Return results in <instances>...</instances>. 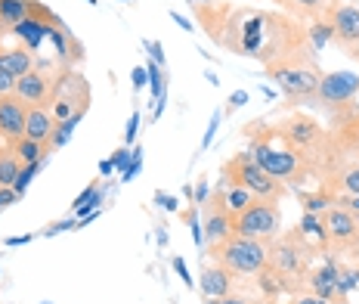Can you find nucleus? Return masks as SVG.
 Wrapping results in <instances>:
<instances>
[{"label": "nucleus", "mask_w": 359, "mask_h": 304, "mask_svg": "<svg viewBox=\"0 0 359 304\" xmlns=\"http://www.w3.org/2000/svg\"><path fill=\"white\" fill-rule=\"evenodd\" d=\"M208 255H211L217 264L226 267V270H233L236 277H257V273L269 264V242L248 239V236L233 233L226 242L208 249Z\"/></svg>", "instance_id": "nucleus-5"}, {"label": "nucleus", "mask_w": 359, "mask_h": 304, "mask_svg": "<svg viewBox=\"0 0 359 304\" xmlns=\"http://www.w3.org/2000/svg\"><path fill=\"white\" fill-rule=\"evenodd\" d=\"M56 25H59L56 13L50 10V6H43L41 0H32V13H28L16 28H13V34L22 41V47H28L32 53H37L41 44L50 38V32H53Z\"/></svg>", "instance_id": "nucleus-10"}, {"label": "nucleus", "mask_w": 359, "mask_h": 304, "mask_svg": "<svg viewBox=\"0 0 359 304\" xmlns=\"http://www.w3.org/2000/svg\"><path fill=\"white\" fill-rule=\"evenodd\" d=\"M146 81H149L146 69H137V72H133V87H137V91H143V87H146Z\"/></svg>", "instance_id": "nucleus-45"}, {"label": "nucleus", "mask_w": 359, "mask_h": 304, "mask_svg": "<svg viewBox=\"0 0 359 304\" xmlns=\"http://www.w3.org/2000/svg\"><path fill=\"white\" fill-rule=\"evenodd\" d=\"M25 118H28V106L16 93H0V140L6 146L25 137Z\"/></svg>", "instance_id": "nucleus-14"}, {"label": "nucleus", "mask_w": 359, "mask_h": 304, "mask_svg": "<svg viewBox=\"0 0 359 304\" xmlns=\"http://www.w3.org/2000/svg\"><path fill=\"white\" fill-rule=\"evenodd\" d=\"M102 199H106V196H102V183L93 180V183H90V187L72 202V214H74L78 220L87 218V214H96V211H100V205H102Z\"/></svg>", "instance_id": "nucleus-20"}, {"label": "nucleus", "mask_w": 359, "mask_h": 304, "mask_svg": "<svg viewBox=\"0 0 359 304\" xmlns=\"http://www.w3.org/2000/svg\"><path fill=\"white\" fill-rule=\"evenodd\" d=\"M217 128H220V112H217V115L211 118V128H208V133H205V140H201V150H208V146H211V140H214V133H217Z\"/></svg>", "instance_id": "nucleus-43"}, {"label": "nucleus", "mask_w": 359, "mask_h": 304, "mask_svg": "<svg viewBox=\"0 0 359 304\" xmlns=\"http://www.w3.org/2000/svg\"><path fill=\"white\" fill-rule=\"evenodd\" d=\"M34 65H37L34 53L28 47H13V50L0 47V72H6V75L22 78V75H28Z\"/></svg>", "instance_id": "nucleus-18"}, {"label": "nucleus", "mask_w": 359, "mask_h": 304, "mask_svg": "<svg viewBox=\"0 0 359 304\" xmlns=\"http://www.w3.org/2000/svg\"><path fill=\"white\" fill-rule=\"evenodd\" d=\"M43 304H50V301H43Z\"/></svg>", "instance_id": "nucleus-50"}, {"label": "nucleus", "mask_w": 359, "mask_h": 304, "mask_svg": "<svg viewBox=\"0 0 359 304\" xmlns=\"http://www.w3.org/2000/svg\"><path fill=\"white\" fill-rule=\"evenodd\" d=\"M269 4H279V6H282V4H285V0H269Z\"/></svg>", "instance_id": "nucleus-49"}, {"label": "nucleus", "mask_w": 359, "mask_h": 304, "mask_svg": "<svg viewBox=\"0 0 359 304\" xmlns=\"http://www.w3.org/2000/svg\"><path fill=\"white\" fill-rule=\"evenodd\" d=\"M223 180L236 183V187H245L254 199H264V202H279L285 196V183L269 177L264 168L257 165L251 152H236L223 161Z\"/></svg>", "instance_id": "nucleus-4"}, {"label": "nucleus", "mask_w": 359, "mask_h": 304, "mask_svg": "<svg viewBox=\"0 0 359 304\" xmlns=\"http://www.w3.org/2000/svg\"><path fill=\"white\" fill-rule=\"evenodd\" d=\"M34 236H13V239H6V246H25V242H32Z\"/></svg>", "instance_id": "nucleus-47"}, {"label": "nucleus", "mask_w": 359, "mask_h": 304, "mask_svg": "<svg viewBox=\"0 0 359 304\" xmlns=\"http://www.w3.org/2000/svg\"><path fill=\"white\" fill-rule=\"evenodd\" d=\"M323 227H325V239L334 249H356L359 246V214L332 205L328 211H323Z\"/></svg>", "instance_id": "nucleus-12"}, {"label": "nucleus", "mask_w": 359, "mask_h": 304, "mask_svg": "<svg viewBox=\"0 0 359 304\" xmlns=\"http://www.w3.org/2000/svg\"><path fill=\"white\" fill-rule=\"evenodd\" d=\"M359 289V267L353 264H338V295L347 301V295Z\"/></svg>", "instance_id": "nucleus-28"}, {"label": "nucleus", "mask_w": 359, "mask_h": 304, "mask_svg": "<svg viewBox=\"0 0 359 304\" xmlns=\"http://www.w3.org/2000/svg\"><path fill=\"white\" fill-rule=\"evenodd\" d=\"M325 6H328V0H285L282 4V13H288V16H294V19H306V22H313V19H319L325 13Z\"/></svg>", "instance_id": "nucleus-23"}, {"label": "nucleus", "mask_w": 359, "mask_h": 304, "mask_svg": "<svg viewBox=\"0 0 359 304\" xmlns=\"http://www.w3.org/2000/svg\"><path fill=\"white\" fill-rule=\"evenodd\" d=\"M170 19H174V22H177V25H180V28H183V32H196V25H192V22H189V19H183V16H180V13H170Z\"/></svg>", "instance_id": "nucleus-46"}, {"label": "nucleus", "mask_w": 359, "mask_h": 304, "mask_svg": "<svg viewBox=\"0 0 359 304\" xmlns=\"http://www.w3.org/2000/svg\"><path fill=\"white\" fill-rule=\"evenodd\" d=\"M306 292L316 295V298H325V301H334V304H347L338 295V261H323L319 267H313L306 273Z\"/></svg>", "instance_id": "nucleus-16"}, {"label": "nucleus", "mask_w": 359, "mask_h": 304, "mask_svg": "<svg viewBox=\"0 0 359 304\" xmlns=\"http://www.w3.org/2000/svg\"><path fill=\"white\" fill-rule=\"evenodd\" d=\"M170 264H174V270L180 273V279H183V283H186V286H189V289H196V279H192V277H189V270H186V261H183V258H180V255H177V258H174V261H170Z\"/></svg>", "instance_id": "nucleus-36"}, {"label": "nucleus", "mask_w": 359, "mask_h": 304, "mask_svg": "<svg viewBox=\"0 0 359 304\" xmlns=\"http://www.w3.org/2000/svg\"><path fill=\"white\" fill-rule=\"evenodd\" d=\"M32 13V0H0V32H13Z\"/></svg>", "instance_id": "nucleus-22"}, {"label": "nucleus", "mask_w": 359, "mask_h": 304, "mask_svg": "<svg viewBox=\"0 0 359 304\" xmlns=\"http://www.w3.org/2000/svg\"><path fill=\"white\" fill-rule=\"evenodd\" d=\"M214 196L220 199V205H223V209H226L229 214H233V218H238V214H242V211L254 202V196H251L248 190H245V187H236V183H229V180H223L220 187L214 190Z\"/></svg>", "instance_id": "nucleus-19"}, {"label": "nucleus", "mask_w": 359, "mask_h": 304, "mask_svg": "<svg viewBox=\"0 0 359 304\" xmlns=\"http://www.w3.org/2000/svg\"><path fill=\"white\" fill-rule=\"evenodd\" d=\"M146 75H149V91H152V103L164 100V84H168V78H164V69L155 59H149L146 62Z\"/></svg>", "instance_id": "nucleus-29"}, {"label": "nucleus", "mask_w": 359, "mask_h": 304, "mask_svg": "<svg viewBox=\"0 0 359 304\" xmlns=\"http://www.w3.org/2000/svg\"><path fill=\"white\" fill-rule=\"evenodd\" d=\"M10 146H13V152L19 155L22 165L47 161V155L53 152V146H50V143H37V140H32V137H22V140H16V143H10Z\"/></svg>", "instance_id": "nucleus-21"}, {"label": "nucleus", "mask_w": 359, "mask_h": 304, "mask_svg": "<svg viewBox=\"0 0 359 304\" xmlns=\"http://www.w3.org/2000/svg\"><path fill=\"white\" fill-rule=\"evenodd\" d=\"M245 137L251 140V155L257 159V165L264 168L269 177L282 180L285 187H304L310 180V168L304 165V159L297 155L285 140L279 137L276 124H245Z\"/></svg>", "instance_id": "nucleus-1"}, {"label": "nucleus", "mask_w": 359, "mask_h": 304, "mask_svg": "<svg viewBox=\"0 0 359 304\" xmlns=\"http://www.w3.org/2000/svg\"><path fill=\"white\" fill-rule=\"evenodd\" d=\"M111 171H115V165H111V159H109V161L102 159V161H100V174H102V177H109Z\"/></svg>", "instance_id": "nucleus-48"}, {"label": "nucleus", "mask_w": 359, "mask_h": 304, "mask_svg": "<svg viewBox=\"0 0 359 304\" xmlns=\"http://www.w3.org/2000/svg\"><path fill=\"white\" fill-rule=\"evenodd\" d=\"M282 227V209L279 202H264V199H254V202L236 218L233 233L236 236H248V239H264L273 242L279 236Z\"/></svg>", "instance_id": "nucleus-7"}, {"label": "nucleus", "mask_w": 359, "mask_h": 304, "mask_svg": "<svg viewBox=\"0 0 359 304\" xmlns=\"http://www.w3.org/2000/svg\"><path fill=\"white\" fill-rule=\"evenodd\" d=\"M359 96V75L356 72H325L323 81H319L316 93H313L310 106L323 109V112H338V109L356 103Z\"/></svg>", "instance_id": "nucleus-8"}, {"label": "nucleus", "mask_w": 359, "mask_h": 304, "mask_svg": "<svg viewBox=\"0 0 359 304\" xmlns=\"http://www.w3.org/2000/svg\"><path fill=\"white\" fill-rule=\"evenodd\" d=\"M19 202V192L13 190V187H0V211L4 209H10V205H16Z\"/></svg>", "instance_id": "nucleus-35"}, {"label": "nucleus", "mask_w": 359, "mask_h": 304, "mask_svg": "<svg viewBox=\"0 0 359 304\" xmlns=\"http://www.w3.org/2000/svg\"><path fill=\"white\" fill-rule=\"evenodd\" d=\"M19 171H22L19 155L13 152V146H4V150H0V187H13Z\"/></svg>", "instance_id": "nucleus-25"}, {"label": "nucleus", "mask_w": 359, "mask_h": 304, "mask_svg": "<svg viewBox=\"0 0 359 304\" xmlns=\"http://www.w3.org/2000/svg\"><path fill=\"white\" fill-rule=\"evenodd\" d=\"M43 168V161H34V165H22V171H19V177H16V183H13V190L19 192V199L25 196V190H28V183L37 177V171Z\"/></svg>", "instance_id": "nucleus-32"}, {"label": "nucleus", "mask_w": 359, "mask_h": 304, "mask_svg": "<svg viewBox=\"0 0 359 304\" xmlns=\"http://www.w3.org/2000/svg\"><path fill=\"white\" fill-rule=\"evenodd\" d=\"M56 131V118L50 115L47 106H28V118H25V137L37 140V143H50Z\"/></svg>", "instance_id": "nucleus-17"}, {"label": "nucleus", "mask_w": 359, "mask_h": 304, "mask_svg": "<svg viewBox=\"0 0 359 304\" xmlns=\"http://www.w3.org/2000/svg\"><path fill=\"white\" fill-rule=\"evenodd\" d=\"M127 155H130V150H127V146L115 150V155H111V165H115L118 171H124V168H127Z\"/></svg>", "instance_id": "nucleus-41"}, {"label": "nucleus", "mask_w": 359, "mask_h": 304, "mask_svg": "<svg viewBox=\"0 0 359 304\" xmlns=\"http://www.w3.org/2000/svg\"><path fill=\"white\" fill-rule=\"evenodd\" d=\"M306 38H310V47L316 50V53L323 47H328V44H334V32H332V25L325 22V16L306 22Z\"/></svg>", "instance_id": "nucleus-24"}, {"label": "nucleus", "mask_w": 359, "mask_h": 304, "mask_svg": "<svg viewBox=\"0 0 359 304\" xmlns=\"http://www.w3.org/2000/svg\"><path fill=\"white\" fill-rule=\"evenodd\" d=\"M81 118H84V115H74V118H69V121H59V124H56L53 137H50V146H53V150H59V146L69 143L72 133H74V128L81 124Z\"/></svg>", "instance_id": "nucleus-31"}, {"label": "nucleus", "mask_w": 359, "mask_h": 304, "mask_svg": "<svg viewBox=\"0 0 359 304\" xmlns=\"http://www.w3.org/2000/svg\"><path fill=\"white\" fill-rule=\"evenodd\" d=\"M208 199H211V190H208V183H205V177H201V180L196 183V187H192V205H205Z\"/></svg>", "instance_id": "nucleus-34"}, {"label": "nucleus", "mask_w": 359, "mask_h": 304, "mask_svg": "<svg viewBox=\"0 0 359 304\" xmlns=\"http://www.w3.org/2000/svg\"><path fill=\"white\" fill-rule=\"evenodd\" d=\"M233 224H236V218L223 209L220 199L211 192V199L201 205V233H205V246L214 249V246H220V242H226L229 236H233Z\"/></svg>", "instance_id": "nucleus-13"}, {"label": "nucleus", "mask_w": 359, "mask_h": 304, "mask_svg": "<svg viewBox=\"0 0 359 304\" xmlns=\"http://www.w3.org/2000/svg\"><path fill=\"white\" fill-rule=\"evenodd\" d=\"M13 87H16V78L0 72V93H13Z\"/></svg>", "instance_id": "nucleus-44"}, {"label": "nucleus", "mask_w": 359, "mask_h": 304, "mask_svg": "<svg viewBox=\"0 0 359 304\" xmlns=\"http://www.w3.org/2000/svg\"><path fill=\"white\" fill-rule=\"evenodd\" d=\"M180 218H183L186 224H189V230H192V242H196V246L201 249V246H205V233H201V209H198V205H189L186 211H180Z\"/></svg>", "instance_id": "nucleus-30"}, {"label": "nucleus", "mask_w": 359, "mask_h": 304, "mask_svg": "<svg viewBox=\"0 0 359 304\" xmlns=\"http://www.w3.org/2000/svg\"><path fill=\"white\" fill-rule=\"evenodd\" d=\"M90 109V84L78 69H59L56 72V87H53V103H50V115L59 121H69L74 115H87Z\"/></svg>", "instance_id": "nucleus-6"}, {"label": "nucleus", "mask_w": 359, "mask_h": 304, "mask_svg": "<svg viewBox=\"0 0 359 304\" xmlns=\"http://www.w3.org/2000/svg\"><path fill=\"white\" fill-rule=\"evenodd\" d=\"M319 249L323 246L310 242L297 227L282 236V239L269 242V267L288 283L291 295H297L304 289V279H306V273L313 270L310 264H313V258L319 255Z\"/></svg>", "instance_id": "nucleus-2"}, {"label": "nucleus", "mask_w": 359, "mask_h": 304, "mask_svg": "<svg viewBox=\"0 0 359 304\" xmlns=\"http://www.w3.org/2000/svg\"><path fill=\"white\" fill-rule=\"evenodd\" d=\"M236 283H238V277L233 270H226L223 264H205L201 261V273H198V283L196 289L201 295H205L208 301H217V298H226V295H233L236 292Z\"/></svg>", "instance_id": "nucleus-15"}, {"label": "nucleus", "mask_w": 359, "mask_h": 304, "mask_svg": "<svg viewBox=\"0 0 359 304\" xmlns=\"http://www.w3.org/2000/svg\"><path fill=\"white\" fill-rule=\"evenodd\" d=\"M245 103H248V93L245 91H236V93H229V103H226V112H236V109H242Z\"/></svg>", "instance_id": "nucleus-40"}, {"label": "nucleus", "mask_w": 359, "mask_h": 304, "mask_svg": "<svg viewBox=\"0 0 359 304\" xmlns=\"http://www.w3.org/2000/svg\"><path fill=\"white\" fill-rule=\"evenodd\" d=\"M301 205H304V211L306 214H323L328 211L334 205V192L332 190H316V192H304L301 190Z\"/></svg>", "instance_id": "nucleus-26"}, {"label": "nucleus", "mask_w": 359, "mask_h": 304, "mask_svg": "<svg viewBox=\"0 0 359 304\" xmlns=\"http://www.w3.org/2000/svg\"><path fill=\"white\" fill-rule=\"evenodd\" d=\"M155 202H158L164 211H180V202L174 196H168V192H155Z\"/></svg>", "instance_id": "nucleus-38"}, {"label": "nucleus", "mask_w": 359, "mask_h": 304, "mask_svg": "<svg viewBox=\"0 0 359 304\" xmlns=\"http://www.w3.org/2000/svg\"><path fill=\"white\" fill-rule=\"evenodd\" d=\"M297 230L306 236V239H316V246H328L325 239V227H323V214H306L301 218V224H297Z\"/></svg>", "instance_id": "nucleus-27"}, {"label": "nucleus", "mask_w": 359, "mask_h": 304, "mask_svg": "<svg viewBox=\"0 0 359 304\" xmlns=\"http://www.w3.org/2000/svg\"><path fill=\"white\" fill-rule=\"evenodd\" d=\"M146 50H149V56H152L155 62H158L161 69H164V53H161V44H158V41H146Z\"/></svg>", "instance_id": "nucleus-42"}, {"label": "nucleus", "mask_w": 359, "mask_h": 304, "mask_svg": "<svg viewBox=\"0 0 359 304\" xmlns=\"http://www.w3.org/2000/svg\"><path fill=\"white\" fill-rule=\"evenodd\" d=\"M288 304H334V301L316 298V295H310V292H297V295H291V301H288Z\"/></svg>", "instance_id": "nucleus-37"}, {"label": "nucleus", "mask_w": 359, "mask_h": 304, "mask_svg": "<svg viewBox=\"0 0 359 304\" xmlns=\"http://www.w3.org/2000/svg\"><path fill=\"white\" fill-rule=\"evenodd\" d=\"M56 72L43 69V65H34L28 75L16 78L13 93H16L25 106H47L50 109V103H53V87H56Z\"/></svg>", "instance_id": "nucleus-11"}, {"label": "nucleus", "mask_w": 359, "mask_h": 304, "mask_svg": "<svg viewBox=\"0 0 359 304\" xmlns=\"http://www.w3.org/2000/svg\"><path fill=\"white\" fill-rule=\"evenodd\" d=\"M325 22L334 32V44L350 59H359V6L356 0H328Z\"/></svg>", "instance_id": "nucleus-9"}, {"label": "nucleus", "mask_w": 359, "mask_h": 304, "mask_svg": "<svg viewBox=\"0 0 359 304\" xmlns=\"http://www.w3.org/2000/svg\"><path fill=\"white\" fill-rule=\"evenodd\" d=\"M137 128H140V112H133L130 121H127V131H124V143H127V146L137 140Z\"/></svg>", "instance_id": "nucleus-39"}, {"label": "nucleus", "mask_w": 359, "mask_h": 304, "mask_svg": "<svg viewBox=\"0 0 359 304\" xmlns=\"http://www.w3.org/2000/svg\"><path fill=\"white\" fill-rule=\"evenodd\" d=\"M264 69H266V75L279 84L282 96H285L291 106L310 103L319 81L325 75L316 62V53H297V56L279 59V62H273V65H264Z\"/></svg>", "instance_id": "nucleus-3"}, {"label": "nucleus", "mask_w": 359, "mask_h": 304, "mask_svg": "<svg viewBox=\"0 0 359 304\" xmlns=\"http://www.w3.org/2000/svg\"><path fill=\"white\" fill-rule=\"evenodd\" d=\"M130 152H133L130 165H127V168H124V171H121V180H124V183H130V180H133V177H137V174H140V168H143V150H140V146H137V150H130Z\"/></svg>", "instance_id": "nucleus-33"}]
</instances>
